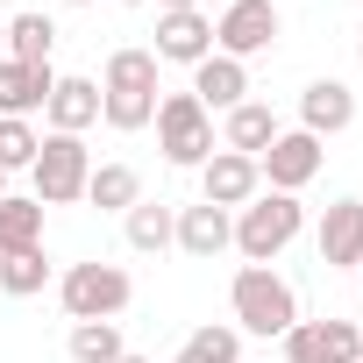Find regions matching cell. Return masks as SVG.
<instances>
[{"label":"cell","mask_w":363,"mask_h":363,"mask_svg":"<svg viewBox=\"0 0 363 363\" xmlns=\"http://www.w3.org/2000/svg\"><path fill=\"white\" fill-rule=\"evenodd\" d=\"M36 150H43V135H36L29 121H8V114H0V171H8V178H15V171H29V164H36Z\"/></svg>","instance_id":"obj_25"},{"label":"cell","mask_w":363,"mask_h":363,"mask_svg":"<svg viewBox=\"0 0 363 363\" xmlns=\"http://www.w3.org/2000/svg\"><path fill=\"white\" fill-rule=\"evenodd\" d=\"M50 86H57L50 65H15V57H0V114H8V121H29L36 107H50Z\"/></svg>","instance_id":"obj_16"},{"label":"cell","mask_w":363,"mask_h":363,"mask_svg":"<svg viewBox=\"0 0 363 363\" xmlns=\"http://www.w3.org/2000/svg\"><path fill=\"white\" fill-rule=\"evenodd\" d=\"M43 121H50V135H86L93 121H100V79H57L50 86V107H43Z\"/></svg>","instance_id":"obj_14"},{"label":"cell","mask_w":363,"mask_h":363,"mask_svg":"<svg viewBox=\"0 0 363 363\" xmlns=\"http://www.w3.org/2000/svg\"><path fill=\"white\" fill-rule=\"evenodd\" d=\"M228 306H235V328H242V335H264V342L299 320V292H292V278H278L271 264H242L235 285H228Z\"/></svg>","instance_id":"obj_2"},{"label":"cell","mask_w":363,"mask_h":363,"mask_svg":"<svg viewBox=\"0 0 363 363\" xmlns=\"http://www.w3.org/2000/svg\"><path fill=\"white\" fill-rule=\"evenodd\" d=\"M186 93H193L207 114H228V107H242V100H250V65H235V57H221V50H214V57H200V65H193V86H186Z\"/></svg>","instance_id":"obj_13"},{"label":"cell","mask_w":363,"mask_h":363,"mask_svg":"<svg viewBox=\"0 0 363 363\" xmlns=\"http://www.w3.org/2000/svg\"><path fill=\"white\" fill-rule=\"evenodd\" d=\"M171 363H200V356H186V349H178V356H171Z\"/></svg>","instance_id":"obj_31"},{"label":"cell","mask_w":363,"mask_h":363,"mask_svg":"<svg viewBox=\"0 0 363 363\" xmlns=\"http://www.w3.org/2000/svg\"><path fill=\"white\" fill-rule=\"evenodd\" d=\"M356 328H363V320H356Z\"/></svg>","instance_id":"obj_37"},{"label":"cell","mask_w":363,"mask_h":363,"mask_svg":"<svg viewBox=\"0 0 363 363\" xmlns=\"http://www.w3.org/2000/svg\"><path fill=\"white\" fill-rule=\"evenodd\" d=\"M135 200H143V171H135V164H93V178H86V207L128 214Z\"/></svg>","instance_id":"obj_18"},{"label":"cell","mask_w":363,"mask_h":363,"mask_svg":"<svg viewBox=\"0 0 363 363\" xmlns=\"http://www.w3.org/2000/svg\"><path fill=\"white\" fill-rule=\"evenodd\" d=\"M186 8H200V0H157V15H186Z\"/></svg>","instance_id":"obj_28"},{"label":"cell","mask_w":363,"mask_h":363,"mask_svg":"<svg viewBox=\"0 0 363 363\" xmlns=\"http://www.w3.org/2000/svg\"><path fill=\"white\" fill-rule=\"evenodd\" d=\"M50 50H57V22H50L43 8L8 15V57H15V65H50Z\"/></svg>","instance_id":"obj_20"},{"label":"cell","mask_w":363,"mask_h":363,"mask_svg":"<svg viewBox=\"0 0 363 363\" xmlns=\"http://www.w3.org/2000/svg\"><path fill=\"white\" fill-rule=\"evenodd\" d=\"M171 242L186 250L193 264H214L221 250H235V214L228 207H207V200L200 207H178V235Z\"/></svg>","instance_id":"obj_10"},{"label":"cell","mask_w":363,"mask_h":363,"mask_svg":"<svg viewBox=\"0 0 363 363\" xmlns=\"http://www.w3.org/2000/svg\"><path fill=\"white\" fill-rule=\"evenodd\" d=\"M320 264L328 271H363V200H335L320 214Z\"/></svg>","instance_id":"obj_11"},{"label":"cell","mask_w":363,"mask_h":363,"mask_svg":"<svg viewBox=\"0 0 363 363\" xmlns=\"http://www.w3.org/2000/svg\"><path fill=\"white\" fill-rule=\"evenodd\" d=\"M0 57H8V15H0Z\"/></svg>","instance_id":"obj_30"},{"label":"cell","mask_w":363,"mask_h":363,"mask_svg":"<svg viewBox=\"0 0 363 363\" xmlns=\"http://www.w3.org/2000/svg\"><path fill=\"white\" fill-rule=\"evenodd\" d=\"M349 121H356V93H349L342 79H313V86L299 93V128H306V135L328 143V135H342Z\"/></svg>","instance_id":"obj_15"},{"label":"cell","mask_w":363,"mask_h":363,"mask_svg":"<svg viewBox=\"0 0 363 363\" xmlns=\"http://www.w3.org/2000/svg\"><path fill=\"white\" fill-rule=\"evenodd\" d=\"M0 200H8V171H0Z\"/></svg>","instance_id":"obj_32"},{"label":"cell","mask_w":363,"mask_h":363,"mask_svg":"<svg viewBox=\"0 0 363 363\" xmlns=\"http://www.w3.org/2000/svg\"><path fill=\"white\" fill-rule=\"evenodd\" d=\"M221 8H235V0H221Z\"/></svg>","instance_id":"obj_35"},{"label":"cell","mask_w":363,"mask_h":363,"mask_svg":"<svg viewBox=\"0 0 363 363\" xmlns=\"http://www.w3.org/2000/svg\"><path fill=\"white\" fill-rule=\"evenodd\" d=\"M157 50H114L107 57V72H100V121L107 128H121V135H135V128H150L157 121Z\"/></svg>","instance_id":"obj_1"},{"label":"cell","mask_w":363,"mask_h":363,"mask_svg":"<svg viewBox=\"0 0 363 363\" xmlns=\"http://www.w3.org/2000/svg\"><path fill=\"white\" fill-rule=\"evenodd\" d=\"M157 150H164V164H178V171H200V164L214 157V114H207L193 93H164V100H157Z\"/></svg>","instance_id":"obj_5"},{"label":"cell","mask_w":363,"mask_h":363,"mask_svg":"<svg viewBox=\"0 0 363 363\" xmlns=\"http://www.w3.org/2000/svg\"><path fill=\"white\" fill-rule=\"evenodd\" d=\"M356 57H363V43H356Z\"/></svg>","instance_id":"obj_36"},{"label":"cell","mask_w":363,"mask_h":363,"mask_svg":"<svg viewBox=\"0 0 363 363\" xmlns=\"http://www.w3.org/2000/svg\"><path fill=\"white\" fill-rule=\"evenodd\" d=\"M121 349V320H72V363H114Z\"/></svg>","instance_id":"obj_23"},{"label":"cell","mask_w":363,"mask_h":363,"mask_svg":"<svg viewBox=\"0 0 363 363\" xmlns=\"http://www.w3.org/2000/svg\"><path fill=\"white\" fill-rule=\"evenodd\" d=\"M15 250H43V200L29 193L0 200V257H15Z\"/></svg>","instance_id":"obj_19"},{"label":"cell","mask_w":363,"mask_h":363,"mask_svg":"<svg viewBox=\"0 0 363 363\" xmlns=\"http://www.w3.org/2000/svg\"><path fill=\"white\" fill-rule=\"evenodd\" d=\"M186 356H200V363H242V328L207 320V328H193V335H186Z\"/></svg>","instance_id":"obj_24"},{"label":"cell","mask_w":363,"mask_h":363,"mask_svg":"<svg viewBox=\"0 0 363 363\" xmlns=\"http://www.w3.org/2000/svg\"><path fill=\"white\" fill-rule=\"evenodd\" d=\"M121 8H143V0H121Z\"/></svg>","instance_id":"obj_34"},{"label":"cell","mask_w":363,"mask_h":363,"mask_svg":"<svg viewBox=\"0 0 363 363\" xmlns=\"http://www.w3.org/2000/svg\"><path fill=\"white\" fill-rule=\"evenodd\" d=\"M86 178H93L86 135H43V150H36V164H29V200L72 207V200H86Z\"/></svg>","instance_id":"obj_4"},{"label":"cell","mask_w":363,"mask_h":363,"mask_svg":"<svg viewBox=\"0 0 363 363\" xmlns=\"http://www.w3.org/2000/svg\"><path fill=\"white\" fill-rule=\"evenodd\" d=\"M278 36H285L278 29V0H235V8H221V22H214V50L235 57V65L264 57Z\"/></svg>","instance_id":"obj_7"},{"label":"cell","mask_w":363,"mask_h":363,"mask_svg":"<svg viewBox=\"0 0 363 363\" xmlns=\"http://www.w3.org/2000/svg\"><path fill=\"white\" fill-rule=\"evenodd\" d=\"M121 221H128V250H143V257L171 250V235H178V207H164V200H135Z\"/></svg>","instance_id":"obj_21"},{"label":"cell","mask_w":363,"mask_h":363,"mask_svg":"<svg viewBox=\"0 0 363 363\" xmlns=\"http://www.w3.org/2000/svg\"><path fill=\"white\" fill-rule=\"evenodd\" d=\"M257 178H264V193H306L313 178H320V135L278 128V143L257 157Z\"/></svg>","instance_id":"obj_8"},{"label":"cell","mask_w":363,"mask_h":363,"mask_svg":"<svg viewBox=\"0 0 363 363\" xmlns=\"http://www.w3.org/2000/svg\"><path fill=\"white\" fill-rule=\"evenodd\" d=\"M271 143H278V114H271L264 100H242V107L221 114V150H235V157H264Z\"/></svg>","instance_id":"obj_17"},{"label":"cell","mask_w":363,"mask_h":363,"mask_svg":"<svg viewBox=\"0 0 363 363\" xmlns=\"http://www.w3.org/2000/svg\"><path fill=\"white\" fill-rule=\"evenodd\" d=\"M114 363H150V356H135V349H121V356H114Z\"/></svg>","instance_id":"obj_29"},{"label":"cell","mask_w":363,"mask_h":363,"mask_svg":"<svg viewBox=\"0 0 363 363\" xmlns=\"http://www.w3.org/2000/svg\"><path fill=\"white\" fill-rule=\"evenodd\" d=\"M257 193H264V178H257V157L214 150V157L200 164V200H207V207H228V214H242Z\"/></svg>","instance_id":"obj_9"},{"label":"cell","mask_w":363,"mask_h":363,"mask_svg":"<svg viewBox=\"0 0 363 363\" xmlns=\"http://www.w3.org/2000/svg\"><path fill=\"white\" fill-rule=\"evenodd\" d=\"M50 285V257L43 250H15V257H0V292L8 299H36Z\"/></svg>","instance_id":"obj_22"},{"label":"cell","mask_w":363,"mask_h":363,"mask_svg":"<svg viewBox=\"0 0 363 363\" xmlns=\"http://www.w3.org/2000/svg\"><path fill=\"white\" fill-rule=\"evenodd\" d=\"M214 57V15L186 8V15H157V65H200Z\"/></svg>","instance_id":"obj_12"},{"label":"cell","mask_w":363,"mask_h":363,"mask_svg":"<svg viewBox=\"0 0 363 363\" xmlns=\"http://www.w3.org/2000/svg\"><path fill=\"white\" fill-rule=\"evenodd\" d=\"M299 228H306L299 193H257V200L235 214V250H242V264H271Z\"/></svg>","instance_id":"obj_3"},{"label":"cell","mask_w":363,"mask_h":363,"mask_svg":"<svg viewBox=\"0 0 363 363\" xmlns=\"http://www.w3.org/2000/svg\"><path fill=\"white\" fill-rule=\"evenodd\" d=\"M57 299H65V313L72 320H114L128 299H135V285H128V271L121 264H72L65 278H57Z\"/></svg>","instance_id":"obj_6"},{"label":"cell","mask_w":363,"mask_h":363,"mask_svg":"<svg viewBox=\"0 0 363 363\" xmlns=\"http://www.w3.org/2000/svg\"><path fill=\"white\" fill-rule=\"evenodd\" d=\"M278 342H285V363H328V320H292Z\"/></svg>","instance_id":"obj_26"},{"label":"cell","mask_w":363,"mask_h":363,"mask_svg":"<svg viewBox=\"0 0 363 363\" xmlns=\"http://www.w3.org/2000/svg\"><path fill=\"white\" fill-rule=\"evenodd\" d=\"M72 8H93V0H72Z\"/></svg>","instance_id":"obj_33"},{"label":"cell","mask_w":363,"mask_h":363,"mask_svg":"<svg viewBox=\"0 0 363 363\" xmlns=\"http://www.w3.org/2000/svg\"><path fill=\"white\" fill-rule=\"evenodd\" d=\"M328 363H363V328L356 320H328Z\"/></svg>","instance_id":"obj_27"}]
</instances>
